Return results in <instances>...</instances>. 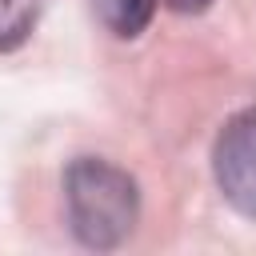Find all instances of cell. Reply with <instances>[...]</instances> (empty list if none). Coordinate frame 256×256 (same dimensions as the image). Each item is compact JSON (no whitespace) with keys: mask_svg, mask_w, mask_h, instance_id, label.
Wrapping results in <instances>:
<instances>
[{"mask_svg":"<svg viewBox=\"0 0 256 256\" xmlns=\"http://www.w3.org/2000/svg\"><path fill=\"white\" fill-rule=\"evenodd\" d=\"M64 200H68V224L80 244L88 248H116L128 240L140 216V192L136 180L96 156H80L64 172Z\"/></svg>","mask_w":256,"mask_h":256,"instance_id":"cell-1","label":"cell"},{"mask_svg":"<svg viewBox=\"0 0 256 256\" xmlns=\"http://www.w3.org/2000/svg\"><path fill=\"white\" fill-rule=\"evenodd\" d=\"M212 172L224 200L256 220V108L224 124L212 148Z\"/></svg>","mask_w":256,"mask_h":256,"instance_id":"cell-2","label":"cell"},{"mask_svg":"<svg viewBox=\"0 0 256 256\" xmlns=\"http://www.w3.org/2000/svg\"><path fill=\"white\" fill-rule=\"evenodd\" d=\"M92 8L116 36H140L156 12V0H92Z\"/></svg>","mask_w":256,"mask_h":256,"instance_id":"cell-3","label":"cell"},{"mask_svg":"<svg viewBox=\"0 0 256 256\" xmlns=\"http://www.w3.org/2000/svg\"><path fill=\"white\" fill-rule=\"evenodd\" d=\"M44 0H0V52H12L28 40V32L40 20Z\"/></svg>","mask_w":256,"mask_h":256,"instance_id":"cell-4","label":"cell"},{"mask_svg":"<svg viewBox=\"0 0 256 256\" xmlns=\"http://www.w3.org/2000/svg\"><path fill=\"white\" fill-rule=\"evenodd\" d=\"M172 12H184V16H192V12H204L212 0H164Z\"/></svg>","mask_w":256,"mask_h":256,"instance_id":"cell-5","label":"cell"}]
</instances>
